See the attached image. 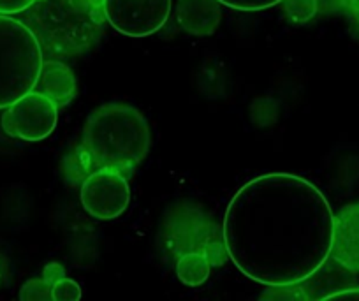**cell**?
<instances>
[{"label": "cell", "instance_id": "1", "mask_svg": "<svg viewBox=\"0 0 359 301\" xmlns=\"http://www.w3.org/2000/svg\"><path fill=\"white\" fill-rule=\"evenodd\" d=\"M334 213L320 189L292 173H268L241 185L224 213L227 257L247 279L292 287L327 262Z\"/></svg>", "mask_w": 359, "mask_h": 301}, {"label": "cell", "instance_id": "2", "mask_svg": "<svg viewBox=\"0 0 359 301\" xmlns=\"http://www.w3.org/2000/svg\"><path fill=\"white\" fill-rule=\"evenodd\" d=\"M150 147L147 119L136 108L120 102L90 113L81 133V157L90 173L108 168L126 175L147 159Z\"/></svg>", "mask_w": 359, "mask_h": 301}, {"label": "cell", "instance_id": "3", "mask_svg": "<svg viewBox=\"0 0 359 301\" xmlns=\"http://www.w3.org/2000/svg\"><path fill=\"white\" fill-rule=\"evenodd\" d=\"M27 25L43 50L78 55L101 37L106 22L102 0H36L27 9Z\"/></svg>", "mask_w": 359, "mask_h": 301}, {"label": "cell", "instance_id": "4", "mask_svg": "<svg viewBox=\"0 0 359 301\" xmlns=\"http://www.w3.org/2000/svg\"><path fill=\"white\" fill-rule=\"evenodd\" d=\"M43 64V46L32 29L0 15V109L36 90Z\"/></svg>", "mask_w": 359, "mask_h": 301}, {"label": "cell", "instance_id": "5", "mask_svg": "<svg viewBox=\"0 0 359 301\" xmlns=\"http://www.w3.org/2000/svg\"><path fill=\"white\" fill-rule=\"evenodd\" d=\"M58 123V106L44 93L32 90L8 106L0 126L9 138L41 141L53 134Z\"/></svg>", "mask_w": 359, "mask_h": 301}, {"label": "cell", "instance_id": "6", "mask_svg": "<svg viewBox=\"0 0 359 301\" xmlns=\"http://www.w3.org/2000/svg\"><path fill=\"white\" fill-rule=\"evenodd\" d=\"M79 199L90 217L97 220L118 219L130 203L129 182L116 169H97L81 183Z\"/></svg>", "mask_w": 359, "mask_h": 301}, {"label": "cell", "instance_id": "7", "mask_svg": "<svg viewBox=\"0 0 359 301\" xmlns=\"http://www.w3.org/2000/svg\"><path fill=\"white\" fill-rule=\"evenodd\" d=\"M172 0H102L106 22L127 37H147L161 30Z\"/></svg>", "mask_w": 359, "mask_h": 301}, {"label": "cell", "instance_id": "8", "mask_svg": "<svg viewBox=\"0 0 359 301\" xmlns=\"http://www.w3.org/2000/svg\"><path fill=\"white\" fill-rule=\"evenodd\" d=\"M168 231L180 233V240H171V248H178L180 255L185 252H201L212 265H219L226 254L222 231L219 233L215 224L205 215H182L180 222L172 217ZM227 255V254H226Z\"/></svg>", "mask_w": 359, "mask_h": 301}, {"label": "cell", "instance_id": "9", "mask_svg": "<svg viewBox=\"0 0 359 301\" xmlns=\"http://www.w3.org/2000/svg\"><path fill=\"white\" fill-rule=\"evenodd\" d=\"M330 257L347 272L359 273V203H351L334 215Z\"/></svg>", "mask_w": 359, "mask_h": 301}, {"label": "cell", "instance_id": "10", "mask_svg": "<svg viewBox=\"0 0 359 301\" xmlns=\"http://www.w3.org/2000/svg\"><path fill=\"white\" fill-rule=\"evenodd\" d=\"M220 6L219 0H178V25L191 36H213L222 20Z\"/></svg>", "mask_w": 359, "mask_h": 301}, {"label": "cell", "instance_id": "11", "mask_svg": "<svg viewBox=\"0 0 359 301\" xmlns=\"http://www.w3.org/2000/svg\"><path fill=\"white\" fill-rule=\"evenodd\" d=\"M36 90L50 97L58 108H64V106L71 105L76 97L78 81L67 64L58 60H44Z\"/></svg>", "mask_w": 359, "mask_h": 301}, {"label": "cell", "instance_id": "12", "mask_svg": "<svg viewBox=\"0 0 359 301\" xmlns=\"http://www.w3.org/2000/svg\"><path fill=\"white\" fill-rule=\"evenodd\" d=\"M176 276L189 287H199L210 279L212 262L201 252H185L176 259Z\"/></svg>", "mask_w": 359, "mask_h": 301}, {"label": "cell", "instance_id": "13", "mask_svg": "<svg viewBox=\"0 0 359 301\" xmlns=\"http://www.w3.org/2000/svg\"><path fill=\"white\" fill-rule=\"evenodd\" d=\"M280 4L292 25H305L319 11V0H282Z\"/></svg>", "mask_w": 359, "mask_h": 301}, {"label": "cell", "instance_id": "14", "mask_svg": "<svg viewBox=\"0 0 359 301\" xmlns=\"http://www.w3.org/2000/svg\"><path fill=\"white\" fill-rule=\"evenodd\" d=\"M51 287L53 283L46 280L44 276L41 279H30L29 282L23 283L20 290V300L23 301H46L51 300Z\"/></svg>", "mask_w": 359, "mask_h": 301}, {"label": "cell", "instance_id": "15", "mask_svg": "<svg viewBox=\"0 0 359 301\" xmlns=\"http://www.w3.org/2000/svg\"><path fill=\"white\" fill-rule=\"evenodd\" d=\"M83 293L81 287H79L78 282H74L72 279H67V276H62L51 287V300L57 301H76L81 300Z\"/></svg>", "mask_w": 359, "mask_h": 301}, {"label": "cell", "instance_id": "16", "mask_svg": "<svg viewBox=\"0 0 359 301\" xmlns=\"http://www.w3.org/2000/svg\"><path fill=\"white\" fill-rule=\"evenodd\" d=\"M219 2L236 11H262L280 4L282 0H219Z\"/></svg>", "mask_w": 359, "mask_h": 301}, {"label": "cell", "instance_id": "17", "mask_svg": "<svg viewBox=\"0 0 359 301\" xmlns=\"http://www.w3.org/2000/svg\"><path fill=\"white\" fill-rule=\"evenodd\" d=\"M36 0H0V15H18L25 13Z\"/></svg>", "mask_w": 359, "mask_h": 301}, {"label": "cell", "instance_id": "18", "mask_svg": "<svg viewBox=\"0 0 359 301\" xmlns=\"http://www.w3.org/2000/svg\"><path fill=\"white\" fill-rule=\"evenodd\" d=\"M43 276H44V279H46V280H50L51 283H55L58 279H62V276H65L64 266L58 265V262H50V265H48L46 268H44Z\"/></svg>", "mask_w": 359, "mask_h": 301}, {"label": "cell", "instance_id": "19", "mask_svg": "<svg viewBox=\"0 0 359 301\" xmlns=\"http://www.w3.org/2000/svg\"><path fill=\"white\" fill-rule=\"evenodd\" d=\"M347 297H355V300H359V286L345 287V289L334 290V293L326 294L324 300H347Z\"/></svg>", "mask_w": 359, "mask_h": 301}, {"label": "cell", "instance_id": "20", "mask_svg": "<svg viewBox=\"0 0 359 301\" xmlns=\"http://www.w3.org/2000/svg\"><path fill=\"white\" fill-rule=\"evenodd\" d=\"M354 20H355V22H358V23H359V15H358V16H355V18H354Z\"/></svg>", "mask_w": 359, "mask_h": 301}]
</instances>
